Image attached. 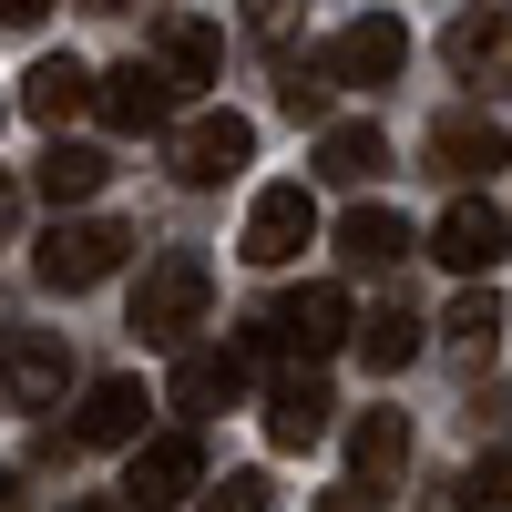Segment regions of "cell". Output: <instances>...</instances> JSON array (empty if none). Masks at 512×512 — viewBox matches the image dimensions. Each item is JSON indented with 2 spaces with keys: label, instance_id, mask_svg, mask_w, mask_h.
Listing matches in <instances>:
<instances>
[{
  "label": "cell",
  "instance_id": "cell-21",
  "mask_svg": "<svg viewBox=\"0 0 512 512\" xmlns=\"http://www.w3.org/2000/svg\"><path fill=\"white\" fill-rule=\"evenodd\" d=\"M103 175H113V154H93V144H62V134H52V154L31 164V185L52 195V205H93V195H103Z\"/></svg>",
  "mask_w": 512,
  "mask_h": 512
},
{
  "label": "cell",
  "instance_id": "cell-30",
  "mask_svg": "<svg viewBox=\"0 0 512 512\" xmlns=\"http://www.w3.org/2000/svg\"><path fill=\"white\" fill-rule=\"evenodd\" d=\"M11 216H21V185H11V175H0V236H11Z\"/></svg>",
  "mask_w": 512,
  "mask_h": 512
},
{
  "label": "cell",
  "instance_id": "cell-12",
  "mask_svg": "<svg viewBox=\"0 0 512 512\" xmlns=\"http://www.w3.org/2000/svg\"><path fill=\"white\" fill-rule=\"evenodd\" d=\"M144 420H154V390H144V379H93V390H82V410H72V441H93V451H134Z\"/></svg>",
  "mask_w": 512,
  "mask_h": 512
},
{
  "label": "cell",
  "instance_id": "cell-22",
  "mask_svg": "<svg viewBox=\"0 0 512 512\" xmlns=\"http://www.w3.org/2000/svg\"><path fill=\"white\" fill-rule=\"evenodd\" d=\"M349 349H359L379 379H390V369H410V359H420V318L400 308V297H379V308L359 318V338H349Z\"/></svg>",
  "mask_w": 512,
  "mask_h": 512
},
{
  "label": "cell",
  "instance_id": "cell-10",
  "mask_svg": "<svg viewBox=\"0 0 512 512\" xmlns=\"http://www.w3.org/2000/svg\"><path fill=\"white\" fill-rule=\"evenodd\" d=\"M512 164V134L492 113H441L431 123V175H451V185H492Z\"/></svg>",
  "mask_w": 512,
  "mask_h": 512
},
{
  "label": "cell",
  "instance_id": "cell-29",
  "mask_svg": "<svg viewBox=\"0 0 512 512\" xmlns=\"http://www.w3.org/2000/svg\"><path fill=\"white\" fill-rule=\"evenodd\" d=\"M72 512H134V502H123V492H82Z\"/></svg>",
  "mask_w": 512,
  "mask_h": 512
},
{
  "label": "cell",
  "instance_id": "cell-23",
  "mask_svg": "<svg viewBox=\"0 0 512 512\" xmlns=\"http://www.w3.org/2000/svg\"><path fill=\"white\" fill-rule=\"evenodd\" d=\"M512 318H502V297L492 287H461L451 297V318H441V338H451V359H492V338H502Z\"/></svg>",
  "mask_w": 512,
  "mask_h": 512
},
{
  "label": "cell",
  "instance_id": "cell-15",
  "mask_svg": "<svg viewBox=\"0 0 512 512\" xmlns=\"http://www.w3.org/2000/svg\"><path fill=\"white\" fill-rule=\"evenodd\" d=\"M338 256H349L359 277H390L400 256H420V236L400 226V205H349V216H338Z\"/></svg>",
  "mask_w": 512,
  "mask_h": 512
},
{
  "label": "cell",
  "instance_id": "cell-25",
  "mask_svg": "<svg viewBox=\"0 0 512 512\" xmlns=\"http://www.w3.org/2000/svg\"><path fill=\"white\" fill-rule=\"evenodd\" d=\"M277 103H287L297 123H328V72H318V62H287V72H277Z\"/></svg>",
  "mask_w": 512,
  "mask_h": 512
},
{
  "label": "cell",
  "instance_id": "cell-8",
  "mask_svg": "<svg viewBox=\"0 0 512 512\" xmlns=\"http://www.w3.org/2000/svg\"><path fill=\"white\" fill-rule=\"evenodd\" d=\"M431 256H441V267H461V277H492L502 256H512V216H502L492 195H461L451 216L431 226Z\"/></svg>",
  "mask_w": 512,
  "mask_h": 512
},
{
  "label": "cell",
  "instance_id": "cell-9",
  "mask_svg": "<svg viewBox=\"0 0 512 512\" xmlns=\"http://www.w3.org/2000/svg\"><path fill=\"white\" fill-rule=\"evenodd\" d=\"M93 113L113 123V134H154V123L175 113V72H164L154 52H144V62H113V72L93 82Z\"/></svg>",
  "mask_w": 512,
  "mask_h": 512
},
{
  "label": "cell",
  "instance_id": "cell-26",
  "mask_svg": "<svg viewBox=\"0 0 512 512\" xmlns=\"http://www.w3.org/2000/svg\"><path fill=\"white\" fill-rule=\"evenodd\" d=\"M267 502H277V482H267V472H226V482H205V502H195V512H267Z\"/></svg>",
  "mask_w": 512,
  "mask_h": 512
},
{
  "label": "cell",
  "instance_id": "cell-3",
  "mask_svg": "<svg viewBox=\"0 0 512 512\" xmlns=\"http://www.w3.org/2000/svg\"><path fill=\"white\" fill-rule=\"evenodd\" d=\"M123 246H134V236H123L113 216H62L52 236L31 246V277L62 287V297H82V287H103V277L123 267Z\"/></svg>",
  "mask_w": 512,
  "mask_h": 512
},
{
  "label": "cell",
  "instance_id": "cell-16",
  "mask_svg": "<svg viewBox=\"0 0 512 512\" xmlns=\"http://www.w3.org/2000/svg\"><path fill=\"white\" fill-rule=\"evenodd\" d=\"M328 410H338V400H328V379H318V369H287L277 390H267V441H277V451L328 441Z\"/></svg>",
  "mask_w": 512,
  "mask_h": 512
},
{
  "label": "cell",
  "instance_id": "cell-32",
  "mask_svg": "<svg viewBox=\"0 0 512 512\" xmlns=\"http://www.w3.org/2000/svg\"><path fill=\"white\" fill-rule=\"evenodd\" d=\"M103 11H113V0H103Z\"/></svg>",
  "mask_w": 512,
  "mask_h": 512
},
{
  "label": "cell",
  "instance_id": "cell-4",
  "mask_svg": "<svg viewBox=\"0 0 512 512\" xmlns=\"http://www.w3.org/2000/svg\"><path fill=\"white\" fill-rule=\"evenodd\" d=\"M246 154H256V123L226 113V103H216V113H185V123H175V144H164L175 185H195V195H205V185H226V175H246Z\"/></svg>",
  "mask_w": 512,
  "mask_h": 512
},
{
  "label": "cell",
  "instance_id": "cell-13",
  "mask_svg": "<svg viewBox=\"0 0 512 512\" xmlns=\"http://www.w3.org/2000/svg\"><path fill=\"white\" fill-rule=\"evenodd\" d=\"M246 359H256L246 338H205V349H185V359H175V410H195V420H205V410H236Z\"/></svg>",
  "mask_w": 512,
  "mask_h": 512
},
{
  "label": "cell",
  "instance_id": "cell-18",
  "mask_svg": "<svg viewBox=\"0 0 512 512\" xmlns=\"http://www.w3.org/2000/svg\"><path fill=\"white\" fill-rule=\"evenodd\" d=\"M82 103H93V72H82L72 52H41V62L21 72V113L41 123V134H62V123H72Z\"/></svg>",
  "mask_w": 512,
  "mask_h": 512
},
{
  "label": "cell",
  "instance_id": "cell-20",
  "mask_svg": "<svg viewBox=\"0 0 512 512\" xmlns=\"http://www.w3.org/2000/svg\"><path fill=\"white\" fill-rule=\"evenodd\" d=\"M379 164H390V134H379V123H318V175L328 185H369Z\"/></svg>",
  "mask_w": 512,
  "mask_h": 512
},
{
  "label": "cell",
  "instance_id": "cell-14",
  "mask_svg": "<svg viewBox=\"0 0 512 512\" xmlns=\"http://www.w3.org/2000/svg\"><path fill=\"white\" fill-rule=\"evenodd\" d=\"M441 52H451V72L472 93H512V11H461Z\"/></svg>",
  "mask_w": 512,
  "mask_h": 512
},
{
  "label": "cell",
  "instance_id": "cell-6",
  "mask_svg": "<svg viewBox=\"0 0 512 512\" xmlns=\"http://www.w3.org/2000/svg\"><path fill=\"white\" fill-rule=\"evenodd\" d=\"M195 492H205V441H195V431L134 441V472H123V502H134V512H175V502H195Z\"/></svg>",
  "mask_w": 512,
  "mask_h": 512
},
{
  "label": "cell",
  "instance_id": "cell-19",
  "mask_svg": "<svg viewBox=\"0 0 512 512\" xmlns=\"http://www.w3.org/2000/svg\"><path fill=\"white\" fill-rule=\"evenodd\" d=\"M400 472H410V420L400 410H359V431H349V492H379Z\"/></svg>",
  "mask_w": 512,
  "mask_h": 512
},
{
  "label": "cell",
  "instance_id": "cell-17",
  "mask_svg": "<svg viewBox=\"0 0 512 512\" xmlns=\"http://www.w3.org/2000/svg\"><path fill=\"white\" fill-rule=\"evenodd\" d=\"M154 62L175 72V93H195V82H216V72H226V41H216V21L164 11V21H154Z\"/></svg>",
  "mask_w": 512,
  "mask_h": 512
},
{
  "label": "cell",
  "instance_id": "cell-28",
  "mask_svg": "<svg viewBox=\"0 0 512 512\" xmlns=\"http://www.w3.org/2000/svg\"><path fill=\"white\" fill-rule=\"evenodd\" d=\"M41 11H52V0H0V31H31Z\"/></svg>",
  "mask_w": 512,
  "mask_h": 512
},
{
  "label": "cell",
  "instance_id": "cell-24",
  "mask_svg": "<svg viewBox=\"0 0 512 512\" xmlns=\"http://www.w3.org/2000/svg\"><path fill=\"white\" fill-rule=\"evenodd\" d=\"M461 512H512V441L482 451L472 472H461Z\"/></svg>",
  "mask_w": 512,
  "mask_h": 512
},
{
  "label": "cell",
  "instance_id": "cell-5",
  "mask_svg": "<svg viewBox=\"0 0 512 512\" xmlns=\"http://www.w3.org/2000/svg\"><path fill=\"white\" fill-rule=\"evenodd\" d=\"M72 390V338L62 328H11L0 338V400L11 410H62Z\"/></svg>",
  "mask_w": 512,
  "mask_h": 512
},
{
  "label": "cell",
  "instance_id": "cell-1",
  "mask_svg": "<svg viewBox=\"0 0 512 512\" xmlns=\"http://www.w3.org/2000/svg\"><path fill=\"white\" fill-rule=\"evenodd\" d=\"M205 308H216V267H205L195 246H175V256H154L144 287H134V338L144 349H185L205 328Z\"/></svg>",
  "mask_w": 512,
  "mask_h": 512
},
{
  "label": "cell",
  "instance_id": "cell-2",
  "mask_svg": "<svg viewBox=\"0 0 512 512\" xmlns=\"http://www.w3.org/2000/svg\"><path fill=\"white\" fill-rule=\"evenodd\" d=\"M349 338H359L349 287H297V297H277V308L246 328V349H277V359H297V369H318L328 349H349Z\"/></svg>",
  "mask_w": 512,
  "mask_h": 512
},
{
  "label": "cell",
  "instance_id": "cell-27",
  "mask_svg": "<svg viewBox=\"0 0 512 512\" xmlns=\"http://www.w3.org/2000/svg\"><path fill=\"white\" fill-rule=\"evenodd\" d=\"M297 11H308V0H246V31H256V41H277Z\"/></svg>",
  "mask_w": 512,
  "mask_h": 512
},
{
  "label": "cell",
  "instance_id": "cell-31",
  "mask_svg": "<svg viewBox=\"0 0 512 512\" xmlns=\"http://www.w3.org/2000/svg\"><path fill=\"white\" fill-rule=\"evenodd\" d=\"M0 512H21V472H0Z\"/></svg>",
  "mask_w": 512,
  "mask_h": 512
},
{
  "label": "cell",
  "instance_id": "cell-11",
  "mask_svg": "<svg viewBox=\"0 0 512 512\" xmlns=\"http://www.w3.org/2000/svg\"><path fill=\"white\" fill-rule=\"evenodd\" d=\"M400 62H410V31H400L390 11H369V21H349V31H328V52H318L328 82H400Z\"/></svg>",
  "mask_w": 512,
  "mask_h": 512
},
{
  "label": "cell",
  "instance_id": "cell-7",
  "mask_svg": "<svg viewBox=\"0 0 512 512\" xmlns=\"http://www.w3.org/2000/svg\"><path fill=\"white\" fill-rule=\"evenodd\" d=\"M308 236H318V195L308 185H256V205H246V267H287V256H308Z\"/></svg>",
  "mask_w": 512,
  "mask_h": 512
}]
</instances>
